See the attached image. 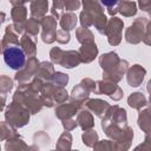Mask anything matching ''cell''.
Wrapping results in <instances>:
<instances>
[{
	"mask_svg": "<svg viewBox=\"0 0 151 151\" xmlns=\"http://www.w3.org/2000/svg\"><path fill=\"white\" fill-rule=\"evenodd\" d=\"M4 60L7 66L13 70H20L26 61L25 52L18 46H11L4 51Z\"/></svg>",
	"mask_w": 151,
	"mask_h": 151,
	"instance_id": "1",
	"label": "cell"
}]
</instances>
